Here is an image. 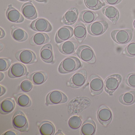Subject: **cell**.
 <instances>
[{
	"instance_id": "1",
	"label": "cell",
	"mask_w": 135,
	"mask_h": 135,
	"mask_svg": "<svg viewBox=\"0 0 135 135\" xmlns=\"http://www.w3.org/2000/svg\"><path fill=\"white\" fill-rule=\"evenodd\" d=\"M81 66V62L79 59L75 57H68L60 64L58 71L61 74L71 73L78 70Z\"/></svg>"
},
{
	"instance_id": "2",
	"label": "cell",
	"mask_w": 135,
	"mask_h": 135,
	"mask_svg": "<svg viewBox=\"0 0 135 135\" xmlns=\"http://www.w3.org/2000/svg\"><path fill=\"white\" fill-rule=\"evenodd\" d=\"M12 125L15 129L21 132H28L29 123L26 115L21 110L15 112L12 118Z\"/></svg>"
},
{
	"instance_id": "3",
	"label": "cell",
	"mask_w": 135,
	"mask_h": 135,
	"mask_svg": "<svg viewBox=\"0 0 135 135\" xmlns=\"http://www.w3.org/2000/svg\"><path fill=\"white\" fill-rule=\"evenodd\" d=\"M132 29L114 30L111 33L113 40L119 44L124 45L129 42L133 36Z\"/></svg>"
},
{
	"instance_id": "4",
	"label": "cell",
	"mask_w": 135,
	"mask_h": 135,
	"mask_svg": "<svg viewBox=\"0 0 135 135\" xmlns=\"http://www.w3.org/2000/svg\"><path fill=\"white\" fill-rule=\"evenodd\" d=\"M77 56L84 62L88 64H95L96 62V57L93 50L86 45L79 46L76 50Z\"/></svg>"
},
{
	"instance_id": "5",
	"label": "cell",
	"mask_w": 135,
	"mask_h": 135,
	"mask_svg": "<svg viewBox=\"0 0 135 135\" xmlns=\"http://www.w3.org/2000/svg\"><path fill=\"white\" fill-rule=\"evenodd\" d=\"M68 98L65 94L59 90H54L48 94L46 98V104L49 105H58L65 103Z\"/></svg>"
},
{
	"instance_id": "6",
	"label": "cell",
	"mask_w": 135,
	"mask_h": 135,
	"mask_svg": "<svg viewBox=\"0 0 135 135\" xmlns=\"http://www.w3.org/2000/svg\"><path fill=\"white\" fill-rule=\"evenodd\" d=\"M15 57L20 62L25 64H31L37 62L36 55L30 50H22L18 51L16 54Z\"/></svg>"
},
{
	"instance_id": "7",
	"label": "cell",
	"mask_w": 135,
	"mask_h": 135,
	"mask_svg": "<svg viewBox=\"0 0 135 135\" xmlns=\"http://www.w3.org/2000/svg\"><path fill=\"white\" fill-rule=\"evenodd\" d=\"M88 73L85 69H81L73 75L69 80V86L72 88H78L83 86L86 83Z\"/></svg>"
},
{
	"instance_id": "8",
	"label": "cell",
	"mask_w": 135,
	"mask_h": 135,
	"mask_svg": "<svg viewBox=\"0 0 135 135\" xmlns=\"http://www.w3.org/2000/svg\"><path fill=\"white\" fill-rule=\"evenodd\" d=\"M122 78L118 74L110 76L105 80L104 87L107 92L111 95L119 87Z\"/></svg>"
},
{
	"instance_id": "9",
	"label": "cell",
	"mask_w": 135,
	"mask_h": 135,
	"mask_svg": "<svg viewBox=\"0 0 135 135\" xmlns=\"http://www.w3.org/2000/svg\"><path fill=\"white\" fill-rule=\"evenodd\" d=\"M108 26V23L106 21H98L89 24L88 26V31L91 35L100 36L107 30Z\"/></svg>"
},
{
	"instance_id": "10",
	"label": "cell",
	"mask_w": 135,
	"mask_h": 135,
	"mask_svg": "<svg viewBox=\"0 0 135 135\" xmlns=\"http://www.w3.org/2000/svg\"><path fill=\"white\" fill-rule=\"evenodd\" d=\"M28 74L26 67L20 63H16L12 65L8 73V76L12 79L22 77Z\"/></svg>"
},
{
	"instance_id": "11",
	"label": "cell",
	"mask_w": 135,
	"mask_h": 135,
	"mask_svg": "<svg viewBox=\"0 0 135 135\" xmlns=\"http://www.w3.org/2000/svg\"><path fill=\"white\" fill-rule=\"evenodd\" d=\"M30 27L33 30L37 32H49L52 30L51 24L44 18H39L34 20L30 24Z\"/></svg>"
},
{
	"instance_id": "12",
	"label": "cell",
	"mask_w": 135,
	"mask_h": 135,
	"mask_svg": "<svg viewBox=\"0 0 135 135\" xmlns=\"http://www.w3.org/2000/svg\"><path fill=\"white\" fill-rule=\"evenodd\" d=\"M104 87V83L99 76L93 75L90 77V88L92 95H97L102 93Z\"/></svg>"
},
{
	"instance_id": "13",
	"label": "cell",
	"mask_w": 135,
	"mask_h": 135,
	"mask_svg": "<svg viewBox=\"0 0 135 135\" xmlns=\"http://www.w3.org/2000/svg\"><path fill=\"white\" fill-rule=\"evenodd\" d=\"M73 30L70 26H64L61 27L56 32L55 35V41L60 43L70 39L73 36Z\"/></svg>"
},
{
	"instance_id": "14",
	"label": "cell",
	"mask_w": 135,
	"mask_h": 135,
	"mask_svg": "<svg viewBox=\"0 0 135 135\" xmlns=\"http://www.w3.org/2000/svg\"><path fill=\"white\" fill-rule=\"evenodd\" d=\"M112 114L110 110L105 105L99 107L98 112V118L99 122L104 126L108 125L112 120Z\"/></svg>"
},
{
	"instance_id": "15",
	"label": "cell",
	"mask_w": 135,
	"mask_h": 135,
	"mask_svg": "<svg viewBox=\"0 0 135 135\" xmlns=\"http://www.w3.org/2000/svg\"><path fill=\"white\" fill-rule=\"evenodd\" d=\"M6 15L7 19L13 23H21L24 21L23 15L12 4L8 5L6 11Z\"/></svg>"
},
{
	"instance_id": "16",
	"label": "cell",
	"mask_w": 135,
	"mask_h": 135,
	"mask_svg": "<svg viewBox=\"0 0 135 135\" xmlns=\"http://www.w3.org/2000/svg\"><path fill=\"white\" fill-rule=\"evenodd\" d=\"M21 11L23 16L27 19L33 20L37 17V10L31 1L24 4L22 7Z\"/></svg>"
},
{
	"instance_id": "17",
	"label": "cell",
	"mask_w": 135,
	"mask_h": 135,
	"mask_svg": "<svg viewBox=\"0 0 135 135\" xmlns=\"http://www.w3.org/2000/svg\"><path fill=\"white\" fill-rule=\"evenodd\" d=\"M79 11L76 8L72 7L68 10L62 18L61 22L67 25H72L77 21Z\"/></svg>"
},
{
	"instance_id": "18",
	"label": "cell",
	"mask_w": 135,
	"mask_h": 135,
	"mask_svg": "<svg viewBox=\"0 0 135 135\" xmlns=\"http://www.w3.org/2000/svg\"><path fill=\"white\" fill-rule=\"evenodd\" d=\"M78 43L74 41L64 42L58 46L59 51L65 55H70L75 52L78 47Z\"/></svg>"
},
{
	"instance_id": "19",
	"label": "cell",
	"mask_w": 135,
	"mask_h": 135,
	"mask_svg": "<svg viewBox=\"0 0 135 135\" xmlns=\"http://www.w3.org/2000/svg\"><path fill=\"white\" fill-rule=\"evenodd\" d=\"M102 12L114 24L117 23L119 18V12L118 9L113 6H106L102 9Z\"/></svg>"
},
{
	"instance_id": "20",
	"label": "cell",
	"mask_w": 135,
	"mask_h": 135,
	"mask_svg": "<svg viewBox=\"0 0 135 135\" xmlns=\"http://www.w3.org/2000/svg\"><path fill=\"white\" fill-rule=\"evenodd\" d=\"M41 59L46 63H52L54 61L52 47L50 44H46L41 49L40 52Z\"/></svg>"
},
{
	"instance_id": "21",
	"label": "cell",
	"mask_w": 135,
	"mask_h": 135,
	"mask_svg": "<svg viewBox=\"0 0 135 135\" xmlns=\"http://www.w3.org/2000/svg\"><path fill=\"white\" fill-rule=\"evenodd\" d=\"M51 40L49 35L43 33L34 35L30 40V44L32 46H40L50 42Z\"/></svg>"
},
{
	"instance_id": "22",
	"label": "cell",
	"mask_w": 135,
	"mask_h": 135,
	"mask_svg": "<svg viewBox=\"0 0 135 135\" xmlns=\"http://www.w3.org/2000/svg\"><path fill=\"white\" fill-rule=\"evenodd\" d=\"M47 73L42 71L35 72L30 75L28 79L35 85H40L44 84L48 79Z\"/></svg>"
},
{
	"instance_id": "23",
	"label": "cell",
	"mask_w": 135,
	"mask_h": 135,
	"mask_svg": "<svg viewBox=\"0 0 135 135\" xmlns=\"http://www.w3.org/2000/svg\"><path fill=\"white\" fill-rule=\"evenodd\" d=\"M15 107V102L12 98H8L3 100L0 105V113L7 114L11 113Z\"/></svg>"
},
{
	"instance_id": "24",
	"label": "cell",
	"mask_w": 135,
	"mask_h": 135,
	"mask_svg": "<svg viewBox=\"0 0 135 135\" xmlns=\"http://www.w3.org/2000/svg\"><path fill=\"white\" fill-rule=\"evenodd\" d=\"M96 131V126L94 122L91 118L85 121L80 129V133L83 135H93Z\"/></svg>"
},
{
	"instance_id": "25",
	"label": "cell",
	"mask_w": 135,
	"mask_h": 135,
	"mask_svg": "<svg viewBox=\"0 0 135 135\" xmlns=\"http://www.w3.org/2000/svg\"><path fill=\"white\" fill-rule=\"evenodd\" d=\"M73 33L78 42L82 43L87 35V30L85 25L81 23H77L74 27Z\"/></svg>"
},
{
	"instance_id": "26",
	"label": "cell",
	"mask_w": 135,
	"mask_h": 135,
	"mask_svg": "<svg viewBox=\"0 0 135 135\" xmlns=\"http://www.w3.org/2000/svg\"><path fill=\"white\" fill-rule=\"evenodd\" d=\"M11 30L12 36L16 41L22 42L28 38V34L23 29L12 26Z\"/></svg>"
},
{
	"instance_id": "27",
	"label": "cell",
	"mask_w": 135,
	"mask_h": 135,
	"mask_svg": "<svg viewBox=\"0 0 135 135\" xmlns=\"http://www.w3.org/2000/svg\"><path fill=\"white\" fill-rule=\"evenodd\" d=\"M98 16V14L92 11L85 10L80 14L79 20L84 23L90 24L95 21Z\"/></svg>"
},
{
	"instance_id": "28",
	"label": "cell",
	"mask_w": 135,
	"mask_h": 135,
	"mask_svg": "<svg viewBox=\"0 0 135 135\" xmlns=\"http://www.w3.org/2000/svg\"><path fill=\"white\" fill-rule=\"evenodd\" d=\"M39 132L42 135H54L55 133V126L49 121L45 120L38 126Z\"/></svg>"
},
{
	"instance_id": "29",
	"label": "cell",
	"mask_w": 135,
	"mask_h": 135,
	"mask_svg": "<svg viewBox=\"0 0 135 135\" xmlns=\"http://www.w3.org/2000/svg\"><path fill=\"white\" fill-rule=\"evenodd\" d=\"M14 97L18 105L21 107L27 108L30 107L32 104V102L30 97L22 93L15 94Z\"/></svg>"
},
{
	"instance_id": "30",
	"label": "cell",
	"mask_w": 135,
	"mask_h": 135,
	"mask_svg": "<svg viewBox=\"0 0 135 135\" xmlns=\"http://www.w3.org/2000/svg\"><path fill=\"white\" fill-rule=\"evenodd\" d=\"M119 101L125 105H131L135 102V90L126 92L119 97Z\"/></svg>"
},
{
	"instance_id": "31",
	"label": "cell",
	"mask_w": 135,
	"mask_h": 135,
	"mask_svg": "<svg viewBox=\"0 0 135 135\" xmlns=\"http://www.w3.org/2000/svg\"><path fill=\"white\" fill-rule=\"evenodd\" d=\"M84 2L88 8L94 11L99 10L105 5L100 0H84Z\"/></svg>"
},
{
	"instance_id": "32",
	"label": "cell",
	"mask_w": 135,
	"mask_h": 135,
	"mask_svg": "<svg viewBox=\"0 0 135 135\" xmlns=\"http://www.w3.org/2000/svg\"><path fill=\"white\" fill-rule=\"evenodd\" d=\"M68 124L69 127L72 129H78L81 126L82 120L80 117L78 116H73L69 120Z\"/></svg>"
},
{
	"instance_id": "33",
	"label": "cell",
	"mask_w": 135,
	"mask_h": 135,
	"mask_svg": "<svg viewBox=\"0 0 135 135\" xmlns=\"http://www.w3.org/2000/svg\"><path fill=\"white\" fill-rule=\"evenodd\" d=\"M12 60L11 59L6 58H0V71H5L10 68Z\"/></svg>"
},
{
	"instance_id": "34",
	"label": "cell",
	"mask_w": 135,
	"mask_h": 135,
	"mask_svg": "<svg viewBox=\"0 0 135 135\" xmlns=\"http://www.w3.org/2000/svg\"><path fill=\"white\" fill-rule=\"evenodd\" d=\"M20 88L22 91L28 92L31 91L33 88L32 83L29 80H24L20 84Z\"/></svg>"
},
{
	"instance_id": "35",
	"label": "cell",
	"mask_w": 135,
	"mask_h": 135,
	"mask_svg": "<svg viewBox=\"0 0 135 135\" xmlns=\"http://www.w3.org/2000/svg\"><path fill=\"white\" fill-rule=\"evenodd\" d=\"M125 52L126 55L130 57L135 56V42L129 44L125 50Z\"/></svg>"
},
{
	"instance_id": "36",
	"label": "cell",
	"mask_w": 135,
	"mask_h": 135,
	"mask_svg": "<svg viewBox=\"0 0 135 135\" xmlns=\"http://www.w3.org/2000/svg\"><path fill=\"white\" fill-rule=\"evenodd\" d=\"M126 84L129 86L135 88V73L128 75L126 79Z\"/></svg>"
},
{
	"instance_id": "37",
	"label": "cell",
	"mask_w": 135,
	"mask_h": 135,
	"mask_svg": "<svg viewBox=\"0 0 135 135\" xmlns=\"http://www.w3.org/2000/svg\"><path fill=\"white\" fill-rule=\"evenodd\" d=\"M122 0H105L106 3L110 5H115L118 4Z\"/></svg>"
},
{
	"instance_id": "38",
	"label": "cell",
	"mask_w": 135,
	"mask_h": 135,
	"mask_svg": "<svg viewBox=\"0 0 135 135\" xmlns=\"http://www.w3.org/2000/svg\"><path fill=\"white\" fill-rule=\"evenodd\" d=\"M19 132H18L16 130H8L3 133V135H20Z\"/></svg>"
},
{
	"instance_id": "39",
	"label": "cell",
	"mask_w": 135,
	"mask_h": 135,
	"mask_svg": "<svg viewBox=\"0 0 135 135\" xmlns=\"http://www.w3.org/2000/svg\"><path fill=\"white\" fill-rule=\"evenodd\" d=\"M1 93H0V96L1 97L2 95H3L6 93V88L4 87L3 86H2V85H1Z\"/></svg>"
},
{
	"instance_id": "40",
	"label": "cell",
	"mask_w": 135,
	"mask_h": 135,
	"mask_svg": "<svg viewBox=\"0 0 135 135\" xmlns=\"http://www.w3.org/2000/svg\"><path fill=\"white\" fill-rule=\"evenodd\" d=\"M1 36H0V38L2 39L5 36V32L4 31V30L2 29L1 27Z\"/></svg>"
},
{
	"instance_id": "41",
	"label": "cell",
	"mask_w": 135,
	"mask_h": 135,
	"mask_svg": "<svg viewBox=\"0 0 135 135\" xmlns=\"http://www.w3.org/2000/svg\"><path fill=\"white\" fill-rule=\"evenodd\" d=\"M4 77V74L1 72L0 73V81H1H1H2V80H3Z\"/></svg>"
},
{
	"instance_id": "42",
	"label": "cell",
	"mask_w": 135,
	"mask_h": 135,
	"mask_svg": "<svg viewBox=\"0 0 135 135\" xmlns=\"http://www.w3.org/2000/svg\"><path fill=\"white\" fill-rule=\"evenodd\" d=\"M55 135H64V134L62 133V131H61V129H58L57 132L55 134Z\"/></svg>"
},
{
	"instance_id": "43",
	"label": "cell",
	"mask_w": 135,
	"mask_h": 135,
	"mask_svg": "<svg viewBox=\"0 0 135 135\" xmlns=\"http://www.w3.org/2000/svg\"><path fill=\"white\" fill-rule=\"evenodd\" d=\"M37 2H39V3H45V2H47V0H35Z\"/></svg>"
},
{
	"instance_id": "44",
	"label": "cell",
	"mask_w": 135,
	"mask_h": 135,
	"mask_svg": "<svg viewBox=\"0 0 135 135\" xmlns=\"http://www.w3.org/2000/svg\"><path fill=\"white\" fill-rule=\"evenodd\" d=\"M4 46L2 43H1V45H0V51H1L3 49Z\"/></svg>"
},
{
	"instance_id": "45",
	"label": "cell",
	"mask_w": 135,
	"mask_h": 135,
	"mask_svg": "<svg viewBox=\"0 0 135 135\" xmlns=\"http://www.w3.org/2000/svg\"><path fill=\"white\" fill-rule=\"evenodd\" d=\"M19 1H21V2H26V1H29L30 0H18Z\"/></svg>"
},
{
	"instance_id": "46",
	"label": "cell",
	"mask_w": 135,
	"mask_h": 135,
	"mask_svg": "<svg viewBox=\"0 0 135 135\" xmlns=\"http://www.w3.org/2000/svg\"><path fill=\"white\" fill-rule=\"evenodd\" d=\"M133 27H134V28H135V20H134V22H133Z\"/></svg>"
}]
</instances>
